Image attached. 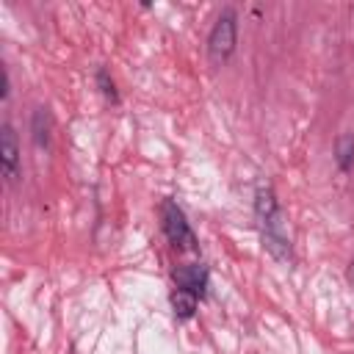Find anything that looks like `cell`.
Segmentation results:
<instances>
[{
    "instance_id": "52a82bcc",
    "label": "cell",
    "mask_w": 354,
    "mask_h": 354,
    "mask_svg": "<svg viewBox=\"0 0 354 354\" xmlns=\"http://www.w3.org/2000/svg\"><path fill=\"white\" fill-rule=\"evenodd\" d=\"M196 296L194 293H188V290H183V288H174V293H171V307H174V315L180 318V321H188L194 313H196Z\"/></svg>"
},
{
    "instance_id": "9c48e42d",
    "label": "cell",
    "mask_w": 354,
    "mask_h": 354,
    "mask_svg": "<svg viewBox=\"0 0 354 354\" xmlns=\"http://www.w3.org/2000/svg\"><path fill=\"white\" fill-rule=\"evenodd\" d=\"M97 86H100V91H102V97L105 100H111V102H119V94H116V86H113V80L108 77V72L105 69H97Z\"/></svg>"
},
{
    "instance_id": "7a4b0ae2",
    "label": "cell",
    "mask_w": 354,
    "mask_h": 354,
    "mask_svg": "<svg viewBox=\"0 0 354 354\" xmlns=\"http://www.w3.org/2000/svg\"><path fill=\"white\" fill-rule=\"evenodd\" d=\"M235 39H238V17L232 8H224L218 14V19L213 22L210 28V36H207V55H210V64L221 66L230 61V55L235 53Z\"/></svg>"
},
{
    "instance_id": "6da1fadb",
    "label": "cell",
    "mask_w": 354,
    "mask_h": 354,
    "mask_svg": "<svg viewBox=\"0 0 354 354\" xmlns=\"http://www.w3.org/2000/svg\"><path fill=\"white\" fill-rule=\"evenodd\" d=\"M254 218L263 232V246L277 257V260H290V241L282 230V213L274 191L268 185H260L254 191Z\"/></svg>"
},
{
    "instance_id": "5b68a950",
    "label": "cell",
    "mask_w": 354,
    "mask_h": 354,
    "mask_svg": "<svg viewBox=\"0 0 354 354\" xmlns=\"http://www.w3.org/2000/svg\"><path fill=\"white\" fill-rule=\"evenodd\" d=\"M174 285L177 288H183V290H188V293H194L196 299H205V293H207V268L202 266V263H194V266H180V268H174Z\"/></svg>"
},
{
    "instance_id": "ba28073f",
    "label": "cell",
    "mask_w": 354,
    "mask_h": 354,
    "mask_svg": "<svg viewBox=\"0 0 354 354\" xmlns=\"http://www.w3.org/2000/svg\"><path fill=\"white\" fill-rule=\"evenodd\" d=\"M335 158H337V166L340 171H348L351 163H354V136H340L337 144H335Z\"/></svg>"
},
{
    "instance_id": "8fae6325",
    "label": "cell",
    "mask_w": 354,
    "mask_h": 354,
    "mask_svg": "<svg viewBox=\"0 0 354 354\" xmlns=\"http://www.w3.org/2000/svg\"><path fill=\"white\" fill-rule=\"evenodd\" d=\"M346 279H348V285L354 288V257H351V263H348V268H346Z\"/></svg>"
},
{
    "instance_id": "3957f363",
    "label": "cell",
    "mask_w": 354,
    "mask_h": 354,
    "mask_svg": "<svg viewBox=\"0 0 354 354\" xmlns=\"http://www.w3.org/2000/svg\"><path fill=\"white\" fill-rule=\"evenodd\" d=\"M160 221H163V232L166 238L177 246V249H196V235L185 218V213L180 210L177 202L171 199H163L160 205Z\"/></svg>"
},
{
    "instance_id": "277c9868",
    "label": "cell",
    "mask_w": 354,
    "mask_h": 354,
    "mask_svg": "<svg viewBox=\"0 0 354 354\" xmlns=\"http://www.w3.org/2000/svg\"><path fill=\"white\" fill-rule=\"evenodd\" d=\"M0 171L8 183L19 180V141L8 122L0 127Z\"/></svg>"
},
{
    "instance_id": "30bf717a",
    "label": "cell",
    "mask_w": 354,
    "mask_h": 354,
    "mask_svg": "<svg viewBox=\"0 0 354 354\" xmlns=\"http://www.w3.org/2000/svg\"><path fill=\"white\" fill-rule=\"evenodd\" d=\"M8 91H11V80H8V69L3 66V88H0V100H8Z\"/></svg>"
},
{
    "instance_id": "8992f818",
    "label": "cell",
    "mask_w": 354,
    "mask_h": 354,
    "mask_svg": "<svg viewBox=\"0 0 354 354\" xmlns=\"http://www.w3.org/2000/svg\"><path fill=\"white\" fill-rule=\"evenodd\" d=\"M30 133L36 147H50V136H53V119L47 108H36L30 116Z\"/></svg>"
}]
</instances>
